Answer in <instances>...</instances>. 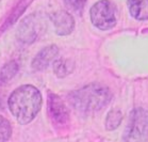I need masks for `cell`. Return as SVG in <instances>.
Wrapping results in <instances>:
<instances>
[{"label": "cell", "mask_w": 148, "mask_h": 142, "mask_svg": "<svg viewBox=\"0 0 148 142\" xmlns=\"http://www.w3.org/2000/svg\"><path fill=\"white\" fill-rule=\"evenodd\" d=\"M54 29L59 35H67L71 33L75 27V20L71 14L66 11H58L51 15Z\"/></svg>", "instance_id": "obj_7"}, {"label": "cell", "mask_w": 148, "mask_h": 142, "mask_svg": "<svg viewBox=\"0 0 148 142\" xmlns=\"http://www.w3.org/2000/svg\"><path fill=\"white\" fill-rule=\"evenodd\" d=\"M68 98L71 106L78 112L88 114L106 107L111 101L112 94L107 87L92 83L71 92Z\"/></svg>", "instance_id": "obj_2"}, {"label": "cell", "mask_w": 148, "mask_h": 142, "mask_svg": "<svg viewBox=\"0 0 148 142\" xmlns=\"http://www.w3.org/2000/svg\"><path fill=\"white\" fill-rule=\"evenodd\" d=\"M91 20L100 30H110L116 25V9L110 0H100L91 8Z\"/></svg>", "instance_id": "obj_4"}, {"label": "cell", "mask_w": 148, "mask_h": 142, "mask_svg": "<svg viewBox=\"0 0 148 142\" xmlns=\"http://www.w3.org/2000/svg\"><path fill=\"white\" fill-rule=\"evenodd\" d=\"M12 136V127L7 119L0 115V142H7Z\"/></svg>", "instance_id": "obj_13"}, {"label": "cell", "mask_w": 148, "mask_h": 142, "mask_svg": "<svg viewBox=\"0 0 148 142\" xmlns=\"http://www.w3.org/2000/svg\"><path fill=\"white\" fill-rule=\"evenodd\" d=\"M121 120H123V113L119 109H112L109 112L106 122H104V126L107 130H114L121 125Z\"/></svg>", "instance_id": "obj_10"}, {"label": "cell", "mask_w": 148, "mask_h": 142, "mask_svg": "<svg viewBox=\"0 0 148 142\" xmlns=\"http://www.w3.org/2000/svg\"><path fill=\"white\" fill-rule=\"evenodd\" d=\"M53 72L58 77H66L73 72V64L71 61L64 59H57L53 62Z\"/></svg>", "instance_id": "obj_11"}, {"label": "cell", "mask_w": 148, "mask_h": 142, "mask_svg": "<svg viewBox=\"0 0 148 142\" xmlns=\"http://www.w3.org/2000/svg\"><path fill=\"white\" fill-rule=\"evenodd\" d=\"M65 4L68 9L73 11H79L86 3V0H64Z\"/></svg>", "instance_id": "obj_14"}, {"label": "cell", "mask_w": 148, "mask_h": 142, "mask_svg": "<svg viewBox=\"0 0 148 142\" xmlns=\"http://www.w3.org/2000/svg\"><path fill=\"white\" fill-rule=\"evenodd\" d=\"M48 113L50 115V119L53 123L58 125H63L67 124L69 121V113L66 108L65 104L61 99L60 96L49 93L48 94Z\"/></svg>", "instance_id": "obj_5"}, {"label": "cell", "mask_w": 148, "mask_h": 142, "mask_svg": "<svg viewBox=\"0 0 148 142\" xmlns=\"http://www.w3.org/2000/svg\"><path fill=\"white\" fill-rule=\"evenodd\" d=\"M59 48L56 45H50L43 48L38 54L35 56L32 62V68L35 71H44L49 65L58 59Z\"/></svg>", "instance_id": "obj_6"}, {"label": "cell", "mask_w": 148, "mask_h": 142, "mask_svg": "<svg viewBox=\"0 0 148 142\" xmlns=\"http://www.w3.org/2000/svg\"><path fill=\"white\" fill-rule=\"evenodd\" d=\"M148 140V111L135 108L130 113L124 132V142H146Z\"/></svg>", "instance_id": "obj_3"}, {"label": "cell", "mask_w": 148, "mask_h": 142, "mask_svg": "<svg viewBox=\"0 0 148 142\" xmlns=\"http://www.w3.org/2000/svg\"><path fill=\"white\" fill-rule=\"evenodd\" d=\"M129 13L138 20L148 19V0H128Z\"/></svg>", "instance_id": "obj_9"}, {"label": "cell", "mask_w": 148, "mask_h": 142, "mask_svg": "<svg viewBox=\"0 0 148 142\" xmlns=\"http://www.w3.org/2000/svg\"><path fill=\"white\" fill-rule=\"evenodd\" d=\"M17 71H18V65H17L16 62H14V61L9 62L0 71V82L1 83L8 82L10 79H12L16 75Z\"/></svg>", "instance_id": "obj_12"}, {"label": "cell", "mask_w": 148, "mask_h": 142, "mask_svg": "<svg viewBox=\"0 0 148 142\" xmlns=\"http://www.w3.org/2000/svg\"><path fill=\"white\" fill-rule=\"evenodd\" d=\"M42 95L35 87L24 85L14 90L8 104L11 113L19 124H28L33 120L42 108Z\"/></svg>", "instance_id": "obj_1"}, {"label": "cell", "mask_w": 148, "mask_h": 142, "mask_svg": "<svg viewBox=\"0 0 148 142\" xmlns=\"http://www.w3.org/2000/svg\"><path fill=\"white\" fill-rule=\"evenodd\" d=\"M38 23L34 17H28L18 28V37L24 43H32L37 37Z\"/></svg>", "instance_id": "obj_8"}]
</instances>
